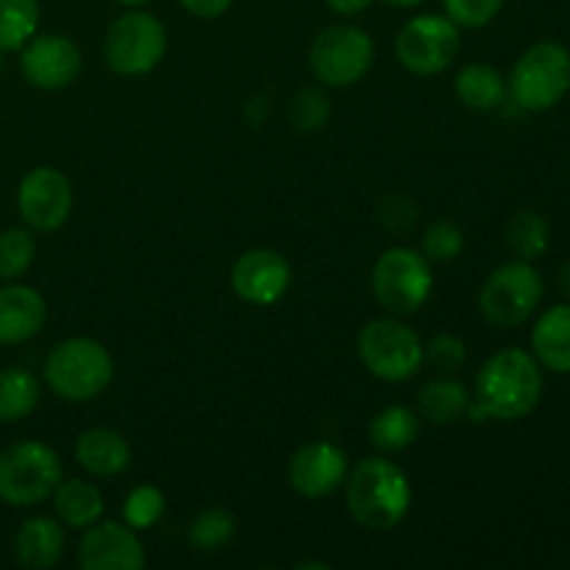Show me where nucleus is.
<instances>
[{
  "instance_id": "obj_7",
  "label": "nucleus",
  "mask_w": 570,
  "mask_h": 570,
  "mask_svg": "<svg viewBox=\"0 0 570 570\" xmlns=\"http://www.w3.org/2000/svg\"><path fill=\"white\" fill-rule=\"evenodd\" d=\"M434 287L432 262L415 248L395 245L373 265L371 289L390 315H412L429 301Z\"/></svg>"
},
{
  "instance_id": "obj_17",
  "label": "nucleus",
  "mask_w": 570,
  "mask_h": 570,
  "mask_svg": "<svg viewBox=\"0 0 570 570\" xmlns=\"http://www.w3.org/2000/svg\"><path fill=\"white\" fill-rule=\"evenodd\" d=\"M48 321V304L42 293L28 284L0 287V345H17L39 334Z\"/></svg>"
},
{
  "instance_id": "obj_5",
  "label": "nucleus",
  "mask_w": 570,
  "mask_h": 570,
  "mask_svg": "<svg viewBox=\"0 0 570 570\" xmlns=\"http://www.w3.org/2000/svg\"><path fill=\"white\" fill-rule=\"evenodd\" d=\"M507 92L521 109H554L570 92V50L560 42H538L523 50L507 81Z\"/></svg>"
},
{
  "instance_id": "obj_35",
  "label": "nucleus",
  "mask_w": 570,
  "mask_h": 570,
  "mask_svg": "<svg viewBox=\"0 0 570 570\" xmlns=\"http://www.w3.org/2000/svg\"><path fill=\"white\" fill-rule=\"evenodd\" d=\"M415 215L417 206L412 204L410 198H404V195H390V198H384L382 206H379V220H382V226L387 228V232L395 234L410 232L412 223H415Z\"/></svg>"
},
{
  "instance_id": "obj_21",
  "label": "nucleus",
  "mask_w": 570,
  "mask_h": 570,
  "mask_svg": "<svg viewBox=\"0 0 570 570\" xmlns=\"http://www.w3.org/2000/svg\"><path fill=\"white\" fill-rule=\"evenodd\" d=\"M53 510L59 521L70 529H89L104 518V495L92 482L83 479H67L56 488Z\"/></svg>"
},
{
  "instance_id": "obj_42",
  "label": "nucleus",
  "mask_w": 570,
  "mask_h": 570,
  "mask_svg": "<svg viewBox=\"0 0 570 570\" xmlns=\"http://www.w3.org/2000/svg\"><path fill=\"white\" fill-rule=\"evenodd\" d=\"M0 70H3V50H0Z\"/></svg>"
},
{
  "instance_id": "obj_3",
  "label": "nucleus",
  "mask_w": 570,
  "mask_h": 570,
  "mask_svg": "<svg viewBox=\"0 0 570 570\" xmlns=\"http://www.w3.org/2000/svg\"><path fill=\"white\" fill-rule=\"evenodd\" d=\"M115 376L109 348L92 337H70L53 345L45 360V382L59 399L81 404L104 393Z\"/></svg>"
},
{
  "instance_id": "obj_18",
  "label": "nucleus",
  "mask_w": 570,
  "mask_h": 570,
  "mask_svg": "<svg viewBox=\"0 0 570 570\" xmlns=\"http://www.w3.org/2000/svg\"><path fill=\"white\" fill-rule=\"evenodd\" d=\"M76 462L89 476L109 479L120 476L131 465V445L120 432L106 426L87 429L76 440Z\"/></svg>"
},
{
  "instance_id": "obj_29",
  "label": "nucleus",
  "mask_w": 570,
  "mask_h": 570,
  "mask_svg": "<svg viewBox=\"0 0 570 570\" xmlns=\"http://www.w3.org/2000/svg\"><path fill=\"white\" fill-rule=\"evenodd\" d=\"M234 518L226 510H206L187 527V540L198 551H220L223 546L232 543L234 538Z\"/></svg>"
},
{
  "instance_id": "obj_33",
  "label": "nucleus",
  "mask_w": 570,
  "mask_h": 570,
  "mask_svg": "<svg viewBox=\"0 0 570 570\" xmlns=\"http://www.w3.org/2000/svg\"><path fill=\"white\" fill-rule=\"evenodd\" d=\"M465 343L454 334H438L429 340V345H423V362H429L440 373H456L465 365Z\"/></svg>"
},
{
  "instance_id": "obj_8",
  "label": "nucleus",
  "mask_w": 570,
  "mask_h": 570,
  "mask_svg": "<svg viewBox=\"0 0 570 570\" xmlns=\"http://www.w3.org/2000/svg\"><path fill=\"white\" fill-rule=\"evenodd\" d=\"M167 53V31L148 11H126L106 31L104 59L117 76H145Z\"/></svg>"
},
{
  "instance_id": "obj_30",
  "label": "nucleus",
  "mask_w": 570,
  "mask_h": 570,
  "mask_svg": "<svg viewBox=\"0 0 570 570\" xmlns=\"http://www.w3.org/2000/svg\"><path fill=\"white\" fill-rule=\"evenodd\" d=\"M161 515H165V495L154 484H139L122 501V521L137 532L156 527Z\"/></svg>"
},
{
  "instance_id": "obj_4",
  "label": "nucleus",
  "mask_w": 570,
  "mask_h": 570,
  "mask_svg": "<svg viewBox=\"0 0 570 570\" xmlns=\"http://www.w3.org/2000/svg\"><path fill=\"white\" fill-rule=\"evenodd\" d=\"M61 484V460L50 445L22 440L0 451V501L9 507H37L53 499Z\"/></svg>"
},
{
  "instance_id": "obj_11",
  "label": "nucleus",
  "mask_w": 570,
  "mask_h": 570,
  "mask_svg": "<svg viewBox=\"0 0 570 570\" xmlns=\"http://www.w3.org/2000/svg\"><path fill=\"white\" fill-rule=\"evenodd\" d=\"M460 26L445 14H417L395 37V59L415 76H438L460 56Z\"/></svg>"
},
{
  "instance_id": "obj_24",
  "label": "nucleus",
  "mask_w": 570,
  "mask_h": 570,
  "mask_svg": "<svg viewBox=\"0 0 570 570\" xmlns=\"http://www.w3.org/2000/svg\"><path fill=\"white\" fill-rule=\"evenodd\" d=\"M417 434H421V421L410 406L401 404L384 406L367 426V440L382 454H399V451L410 449Z\"/></svg>"
},
{
  "instance_id": "obj_26",
  "label": "nucleus",
  "mask_w": 570,
  "mask_h": 570,
  "mask_svg": "<svg viewBox=\"0 0 570 570\" xmlns=\"http://www.w3.org/2000/svg\"><path fill=\"white\" fill-rule=\"evenodd\" d=\"M504 243L518 259L534 262L549 250L551 228L543 215H538V212L532 209H523L518 212V215H512V220L507 223Z\"/></svg>"
},
{
  "instance_id": "obj_25",
  "label": "nucleus",
  "mask_w": 570,
  "mask_h": 570,
  "mask_svg": "<svg viewBox=\"0 0 570 570\" xmlns=\"http://www.w3.org/2000/svg\"><path fill=\"white\" fill-rule=\"evenodd\" d=\"M39 379L22 367H6L0 371V423L26 421L39 404Z\"/></svg>"
},
{
  "instance_id": "obj_9",
  "label": "nucleus",
  "mask_w": 570,
  "mask_h": 570,
  "mask_svg": "<svg viewBox=\"0 0 570 570\" xmlns=\"http://www.w3.org/2000/svg\"><path fill=\"white\" fill-rule=\"evenodd\" d=\"M360 360L382 382H406L423 365L417 332L395 317H376L360 332Z\"/></svg>"
},
{
  "instance_id": "obj_13",
  "label": "nucleus",
  "mask_w": 570,
  "mask_h": 570,
  "mask_svg": "<svg viewBox=\"0 0 570 570\" xmlns=\"http://www.w3.org/2000/svg\"><path fill=\"white\" fill-rule=\"evenodd\" d=\"M20 50L22 76L37 89H48V92L67 89L72 81H78L83 70L78 45L61 33H39V37L33 33Z\"/></svg>"
},
{
  "instance_id": "obj_22",
  "label": "nucleus",
  "mask_w": 570,
  "mask_h": 570,
  "mask_svg": "<svg viewBox=\"0 0 570 570\" xmlns=\"http://www.w3.org/2000/svg\"><path fill=\"white\" fill-rule=\"evenodd\" d=\"M454 92L468 109L493 111L504 104L507 81L495 67L476 61V65H465L456 72Z\"/></svg>"
},
{
  "instance_id": "obj_2",
  "label": "nucleus",
  "mask_w": 570,
  "mask_h": 570,
  "mask_svg": "<svg viewBox=\"0 0 570 570\" xmlns=\"http://www.w3.org/2000/svg\"><path fill=\"white\" fill-rule=\"evenodd\" d=\"M345 507L360 527L373 532L395 529L412 507L410 479L393 460H360L345 476Z\"/></svg>"
},
{
  "instance_id": "obj_37",
  "label": "nucleus",
  "mask_w": 570,
  "mask_h": 570,
  "mask_svg": "<svg viewBox=\"0 0 570 570\" xmlns=\"http://www.w3.org/2000/svg\"><path fill=\"white\" fill-rule=\"evenodd\" d=\"M323 3H326L334 14L354 17V14H362V11L371 9L373 0H323Z\"/></svg>"
},
{
  "instance_id": "obj_28",
  "label": "nucleus",
  "mask_w": 570,
  "mask_h": 570,
  "mask_svg": "<svg viewBox=\"0 0 570 570\" xmlns=\"http://www.w3.org/2000/svg\"><path fill=\"white\" fill-rule=\"evenodd\" d=\"M37 256V239L31 228H6L0 232V278L14 282L26 276Z\"/></svg>"
},
{
  "instance_id": "obj_10",
  "label": "nucleus",
  "mask_w": 570,
  "mask_h": 570,
  "mask_svg": "<svg viewBox=\"0 0 570 570\" xmlns=\"http://www.w3.org/2000/svg\"><path fill=\"white\" fill-rule=\"evenodd\" d=\"M373 39L360 26H328L309 48V67L326 87H351L373 67Z\"/></svg>"
},
{
  "instance_id": "obj_6",
  "label": "nucleus",
  "mask_w": 570,
  "mask_h": 570,
  "mask_svg": "<svg viewBox=\"0 0 570 570\" xmlns=\"http://www.w3.org/2000/svg\"><path fill=\"white\" fill-rule=\"evenodd\" d=\"M543 301V276L532 262H507L484 278L479 289V312L495 328H515L538 312Z\"/></svg>"
},
{
  "instance_id": "obj_40",
  "label": "nucleus",
  "mask_w": 570,
  "mask_h": 570,
  "mask_svg": "<svg viewBox=\"0 0 570 570\" xmlns=\"http://www.w3.org/2000/svg\"><path fill=\"white\" fill-rule=\"evenodd\" d=\"M295 568H321V570H328L326 562H298Z\"/></svg>"
},
{
  "instance_id": "obj_14",
  "label": "nucleus",
  "mask_w": 570,
  "mask_h": 570,
  "mask_svg": "<svg viewBox=\"0 0 570 570\" xmlns=\"http://www.w3.org/2000/svg\"><path fill=\"white\" fill-rule=\"evenodd\" d=\"M145 562L142 540L128 523H92L78 543V566L83 570H142Z\"/></svg>"
},
{
  "instance_id": "obj_41",
  "label": "nucleus",
  "mask_w": 570,
  "mask_h": 570,
  "mask_svg": "<svg viewBox=\"0 0 570 570\" xmlns=\"http://www.w3.org/2000/svg\"><path fill=\"white\" fill-rule=\"evenodd\" d=\"M115 3L128 6V9H134V6H142V3H148V0H115Z\"/></svg>"
},
{
  "instance_id": "obj_12",
  "label": "nucleus",
  "mask_w": 570,
  "mask_h": 570,
  "mask_svg": "<svg viewBox=\"0 0 570 570\" xmlns=\"http://www.w3.org/2000/svg\"><path fill=\"white\" fill-rule=\"evenodd\" d=\"M17 209L31 232H56L72 212L70 178L50 165L33 167L22 176L17 189Z\"/></svg>"
},
{
  "instance_id": "obj_19",
  "label": "nucleus",
  "mask_w": 570,
  "mask_h": 570,
  "mask_svg": "<svg viewBox=\"0 0 570 570\" xmlns=\"http://www.w3.org/2000/svg\"><path fill=\"white\" fill-rule=\"evenodd\" d=\"M14 557L28 570H48L65 557V529L53 518H28L14 534Z\"/></svg>"
},
{
  "instance_id": "obj_38",
  "label": "nucleus",
  "mask_w": 570,
  "mask_h": 570,
  "mask_svg": "<svg viewBox=\"0 0 570 570\" xmlns=\"http://www.w3.org/2000/svg\"><path fill=\"white\" fill-rule=\"evenodd\" d=\"M560 287L566 289V293L570 295V262L560 271Z\"/></svg>"
},
{
  "instance_id": "obj_23",
  "label": "nucleus",
  "mask_w": 570,
  "mask_h": 570,
  "mask_svg": "<svg viewBox=\"0 0 570 570\" xmlns=\"http://www.w3.org/2000/svg\"><path fill=\"white\" fill-rule=\"evenodd\" d=\"M468 406H471V395L468 387L454 376H440L432 379L429 384H423V390L417 393V410L426 421L440 423H456L468 415Z\"/></svg>"
},
{
  "instance_id": "obj_1",
  "label": "nucleus",
  "mask_w": 570,
  "mask_h": 570,
  "mask_svg": "<svg viewBox=\"0 0 570 570\" xmlns=\"http://www.w3.org/2000/svg\"><path fill=\"white\" fill-rule=\"evenodd\" d=\"M543 365L523 348H504L490 356L476 373V390L468 412L493 421H521L543 399Z\"/></svg>"
},
{
  "instance_id": "obj_36",
  "label": "nucleus",
  "mask_w": 570,
  "mask_h": 570,
  "mask_svg": "<svg viewBox=\"0 0 570 570\" xmlns=\"http://www.w3.org/2000/svg\"><path fill=\"white\" fill-rule=\"evenodd\" d=\"M234 0H181L184 9L189 11V14L200 17V20H215V17L226 14L228 9H232Z\"/></svg>"
},
{
  "instance_id": "obj_16",
  "label": "nucleus",
  "mask_w": 570,
  "mask_h": 570,
  "mask_svg": "<svg viewBox=\"0 0 570 570\" xmlns=\"http://www.w3.org/2000/svg\"><path fill=\"white\" fill-rule=\"evenodd\" d=\"M289 484L304 499H326L334 490L343 488L348 476V456L328 440L301 445L287 468Z\"/></svg>"
},
{
  "instance_id": "obj_34",
  "label": "nucleus",
  "mask_w": 570,
  "mask_h": 570,
  "mask_svg": "<svg viewBox=\"0 0 570 570\" xmlns=\"http://www.w3.org/2000/svg\"><path fill=\"white\" fill-rule=\"evenodd\" d=\"M289 115H293L298 131H317L328 120V115H332V106H328L326 95L317 92V89H301L293 98Z\"/></svg>"
},
{
  "instance_id": "obj_32",
  "label": "nucleus",
  "mask_w": 570,
  "mask_h": 570,
  "mask_svg": "<svg viewBox=\"0 0 570 570\" xmlns=\"http://www.w3.org/2000/svg\"><path fill=\"white\" fill-rule=\"evenodd\" d=\"M443 9L460 28H484L501 14L504 0H443Z\"/></svg>"
},
{
  "instance_id": "obj_39",
  "label": "nucleus",
  "mask_w": 570,
  "mask_h": 570,
  "mask_svg": "<svg viewBox=\"0 0 570 570\" xmlns=\"http://www.w3.org/2000/svg\"><path fill=\"white\" fill-rule=\"evenodd\" d=\"M387 6H399V9H412V6L423 3V0H384Z\"/></svg>"
},
{
  "instance_id": "obj_15",
  "label": "nucleus",
  "mask_w": 570,
  "mask_h": 570,
  "mask_svg": "<svg viewBox=\"0 0 570 570\" xmlns=\"http://www.w3.org/2000/svg\"><path fill=\"white\" fill-rule=\"evenodd\" d=\"M289 262L273 248H250L232 265V289L239 301L254 306H271L287 293Z\"/></svg>"
},
{
  "instance_id": "obj_20",
  "label": "nucleus",
  "mask_w": 570,
  "mask_h": 570,
  "mask_svg": "<svg viewBox=\"0 0 570 570\" xmlns=\"http://www.w3.org/2000/svg\"><path fill=\"white\" fill-rule=\"evenodd\" d=\"M532 354L546 371L570 373V304H557L532 328Z\"/></svg>"
},
{
  "instance_id": "obj_31",
  "label": "nucleus",
  "mask_w": 570,
  "mask_h": 570,
  "mask_svg": "<svg viewBox=\"0 0 570 570\" xmlns=\"http://www.w3.org/2000/svg\"><path fill=\"white\" fill-rule=\"evenodd\" d=\"M465 248V234L456 223L434 220L423 234V256L429 262H451Z\"/></svg>"
},
{
  "instance_id": "obj_27",
  "label": "nucleus",
  "mask_w": 570,
  "mask_h": 570,
  "mask_svg": "<svg viewBox=\"0 0 570 570\" xmlns=\"http://www.w3.org/2000/svg\"><path fill=\"white\" fill-rule=\"evenodd\" d=\"M37 26L39 0H0V50H20Z\"/></svg>"
}]
</instances>
